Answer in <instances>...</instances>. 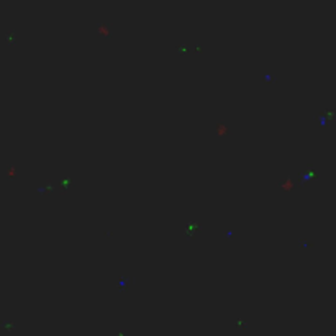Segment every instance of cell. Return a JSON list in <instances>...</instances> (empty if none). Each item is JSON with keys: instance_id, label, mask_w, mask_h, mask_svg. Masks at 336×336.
Listing matches in <instances>:
<instances>
[{"instance_id": "3957f363", "label": "cell", "mask_w": 336, "mask_h": 336, "mask_svg": "<svg viewBox=\"0 0 336 336\" xmlns=\"http://www.w3.org/2000/svg\"><path fill=\"white\" fill-rule=\"evenodd\" d=\"M3 326H5L7 330H15V325H12V323H5Z\"/></svg>"}, {"instance_id": "277c9868", "label": "cell", "mask_w": 336, "mask_h": 336, "mask_svg": "<svg viewBox=\"0 0 336 336\" xmlns=\"http://www.w3.org/2000/svg\"><path fill=\"white\" fill-rule=\"evenodd\" d=\"M116 336H128V334H126V331H125V330H120V331L116 333Z\"/></svg>"}, {"instance_id": "7a4b0ae2", "label": "cell", "mask_w": 336, "mask_h": 336, "mask_svg": "<svg viewBox=\"0 0 336 336\" xmlns=\"http://www.w3.org/2000/svg\"><path fill=\"white\" fill-rule=\"evenodd\" d=\"M236 323H238L239 328H248V323H246V321H243V320H238Z\"/></svg>"}, {"instance_id": "6da1fadb", "label": "cell", "mask_w": 336, "mask_h": 336, "mask_svg": "<svg viewBox=\"0 0 336 336\" xmlns=\"http://www.w3.org/2000/svg\"><path fill=\"white\" fill-rule=\"evenodd\" d=\"M130 282H131V279H130V277L126 279V281H121V282H120V288H121V292H125V288L128 287V284H130Z\"/></svg>"}]
</instances>
